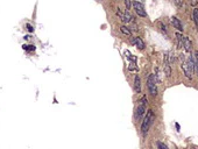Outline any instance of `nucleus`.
I'll use <instances>...</instances> for the list:
<instances>
[{
	"label": "nucleus",
	"mask_w": 198,
	"mask_h": 149,
	"mask_svg": "<svg viewBox=\"0 0 198 149\" xmlns=\"http://www.w3.org/2000/svg\"><path fill=\"white\" fill-rule=\"evenodd\" d=\"M154 119H155V116H154V113H153V111H152V110L147 111V113H146V116H145V119H143L142 124H141V133H142L143 135H146V134L148 133L150 126L153 125V121H154Z\"/></svg>",
	"instance_id": "obj_2"
},
{
	"label": "nucleus",
	"mask_w": 198,
	"mask_h": 149,
	"mask_svg": "<svg viewBox=\"0 0 198 149\" xmlns=\"http://www.w3.org/2000/svg\"><path fill=\"white\" fill-rule=\"evenodd\" d=\"M171 23H172V26L174 28H176L177 30H180V32H183V25H182V22L177 19L176 17H172L171 18Z\"/></svg>",
	"instance_id": "obj_10"
},
{
	"label": "nucleus",
	"mask_w": 198,
	"mask_h": 149,
	"mask_svg": "<svg viewBox=\"0 0 198 149\" xmlns=\"http://www.w3.org/2000/svg\"><path fill=\"white\" fill-rule=\"evenodd\" d=\"M176 128H177V131H180V125H178V124H176Z\"/></svg>",
	"instance_id": "obj_22"
},
{
	"label": "nucleus",
	"mask_w": 198,
	"mask_h": 149,
	"mask_svg": "<svg viewBox=\"0 0 198 149\" xmlns=\"http://www.w3.org/2000/svg\"><path fill=\"white\" fill-rule=\"evenodd\" d=\"M120 32L122 34H125L127 36H132V32L129 30V28H127L126 26H121L120 27Z\"/></svg>",
	"instance_id": "obj_12"
},
{
	"label": "nucleus",
	"mask_w": 198,
	"mask_h": 149,
	"mask_svg": "<svg viewBox=\"0 0 198 149\" xmlns=\"http://www.w3.org/2000/svg\"><path fill=\"white\" fill-rule=\"evenodd\" d=\"M117 15L120 18V20L122 22H125V23H128V22H131L132 21V15L129 14V11H127L126 10V12L125 13H122V12L120 11V8H118V11H117Z\"/></svg>",
	"instance_id": "obj_6"
},
{
	"label": "nucleus",
	"mask_w": 198,
	"mask_h": 149,
	"mask_svg": "<svg viewBox=\"0 0 198 149\" xmlns=\"http://www.w3.org/2000/svg\"><path fill=\"white\" fill-rule=\"evenodd\" d=\"M175 1V4H176L177 6H180L181 7L182 5H183V2H182V0H174Z\"/></svg>",
	"instance_id": "obj_21"
},
{
	"label": "nucleus",
	"mask_w": 198,
	"mask_h": 149,
	"mask_svg": "<svg viewBox=\"0 0 198 149\" xmlns=\"http://www.w3.org/2000/svg\"><path fill=\"white\" fill-rule=\"evenodd\" d=\"M22 48H23V50H35L34 45H26V44H23Z\"/></svg>",
	"instance_id": "obj_16"
},
{
	"label": "nucleus",
	"mask_w": 198,
	"mask_h": 149,
	"mask_svg": "<svg viewBox=\"0 0 198 149\" xmlns=\"http://www.w3.org/2000/svg\"><path fill=\"white\" fill-rule=\"evenodd\" d=\"M163 68H164V75L167 77L171 76V66L170 61H169V55L164 54V58H163Z\"/></svg>",
	"instance_id": "obj_7"
},
{
	"label": "nucleus",
	"mask_w": 198,
	"mask_h": 149,
	"mask_svg": "<svg viewBox=\"0 0 198 149\" xmlns=\"http://www.w3.org/2000/svg\"><path fill=\"white\" fill-rule=\"evenodd\" d=\"M146 103H147V98H146V96H143L141 101H140V105L138 106V108L135 111V119L137 120H140L141 119V116L145 114V112H146Z\"/></svg>",
	"instance_id": "obj_4"
},
{
	"label": "nucleus",
	"mask_w": 198,
	"mask_h": 149,
	"mask_svg": "<svg viewBox=\"0 0 198 149\" xmlns=\"http://www.w3.org/2000/svg\"><path fill=\"white\" fill-rule=\"evenodd\" d=\"M134 90H135L137 93L141 92V82H140V77H139L138 75L134 78Z\"/></svg>",
	"instance_id": "obj_11"
},
{
	"label": "nucleus",
	"mask_w": 198,
	"mask_h": 149,
	"mask_svg": "<svg viewBox=\"0 0 198 149\" xmlns=\"http://www.w3.org/2000/svg\"><path fill=\"white\" fill-rule=\"evenodd\" d=\"M147 88H148L149 93L153 97L157 96V88H156V77L155 75H149L147 79Z\"/></svg>",
	"instance_id": "obj_3"
},
{
	"label": "nucleus",
	"mask_w": 198,
	"mask_h": 149,
	"mask_svg": "<svg viewBox=\"0 0 198 149\" xmlns=\"http://www.w3.org/2000/svg\"><path fill=\"white\" fill-rule=\"evenodd\" d=\"M176 36H177V41H178V47L182 48V45H183V37H184V36L180 33H177Z\"/></svg>",
	"instance_id": "obj_14"
},
{
	"label": "nucleus",
	"mask_w": 198,
	"mask_h": 149,
	"mask_svg": "<svg viewBox=\"0 0 198 149\" xmlns=\"http://www.w3.org/2000/svg\"><path fill=\"white\" fill-rule=\"evenodd\" d=\"M195 64H196V69H197V72H198V51L195 53Z\"/></svg>",
	"instance_id": "obj_19"
},
{
	"label": "nucleus",
	"mask_w": 198,
	"mask_h": 149,
	"mask_svg": "<svg viewBox=\"0 0 198 149\" xmlns=\"http://www.w3.org/2000/svg\"><path fill=\"white\" fill-rule=\"evenodd\" d=\"M180 60H181V68L184 75L187 76L189 79L192 78L193 71H195V68H196V64H195V60L192 58V56H189L187 57L185 55H180Z\"/></svg>",
	"instance_id": "obj_1"
},
{
	"label": "nucleus",
	"mask_w": 198,
	"mask_h": 149,
	"mask_svg": "<svg viewBox=\"0 0 198 149\" xmlns=\"http://www.w3.org/2000/svg\"><path fill=\"white\" fill-rule=\"evenodd\" d=\"M193 21H195V23H196V26L198 27V8H196L195 11H193Z\"/></svg>",
	"instance_id": "obj_15"
},
{
	"label": "nucleus",
	"mask_w": 198,
	"mask_h": 149,
	"mask_svg": "<svg viewBox=\"0 0 198 149\" xmlns=\"http://www.w3.org/2000/svg\"><path fill=\"white\" fill-rule=\"evenodd\" d=\"M26 27H27V29H28V32H29V33H33V32H34V28L32 27L29 23H27V25H26Z\"/></svg>",
	"instance_id": "obj_20"
},
{
	"label": "nucleus",
	"mask_w": 198,
	"mask_h": 149,
	"mask_svg": "<svg viewBox=\"0 0 198 149\" xmlns=\"http://www.w3.org/2000/svg\"><path fill=\"white\" fill-rule=\"evenodd\" d=\"M182 48H184L185 51H188V53H190L192 50V42L190 41V39L188 36L183 37V45H182Z\"/></svg>",
	"instance_id": "obj_8"
},
{
	"label": "nucleus",
	"mask_w": 198,
	"mask_h": 149,
	"mask_svg": "<svg viewBox=\"0 0 198 149\" xmlns=\"http://www.w3.org/2000/svg\"><path fill=\"white\" fill-rule=\"evenodd\" d=\"M157 148L159 149H168V147H167L163 142H160L159 141V142H157Z\"/></svg>",
	"instance_id": "obj_18"
},
{
	"label": "nucleus",
	"mask_w": 198,
	"mask_h": 149,
	"mask_svg": "<svg viewBox=\"0 0 198 149\" xmlns=\"http://www.w3.org/2000/svg\"><path fill=\"white\" fill-rule=\"evenodd\" d=\"M132 5H133L134 11L137 12V14H138L139 17H141V18L147 17V13H146V10H145V6H143L140 1H137V0H135Z\"/></svg>",
	"instance_id": "obj_5"
},
{
	"label": "nucleus",
	"mask_w": 198,
	"mask_h": 149,
	"mask_svg": "<svg viewBox=\"0 0 198 149\" xmlns=\"http://www.w3.org/2000/svg\"><path fill=\"white\" fill-rule=\"evenodd\" d=\"M132 42L135 44L140 50H143L145 48H146V44H145V42L142 41L141 37H138V36H137V37H133Z\"/></svg>",
	"instance_id": "obj_9"
},
{
	"label": "nucleus",
	"mask_w": 198,
	"mask_h": 149,
	"mask_svg": "<svg viewBox=\"0 0 198 149\" xmlns=\"http://www.w3.org/2000/svg\"><path fill=\"white\" fill-rule=\"evenodd\" d=\"M125 54H126L127 58L131 61V63H137V58H135L133 55H131V53H129V51H125Z\"/></svg>",
	"instance_id": "obj_13"
},
{
	"label": "nucleus",
	"mask_w": 198,
	"mask_h": 149,
	"mask_svg": "<svg viewBox=\"0 0 198 149\" xmlns=\"http://www.w3.org/2000/svg\"><path fill=\"white\" fill-rule=\"evenodd\" d=\"M125 6H126V10H127V11H129V10H131V6H132V2H131V0H125Z\"/></svg>",
	"instance_id": "obj_17"
}]
</instances>
